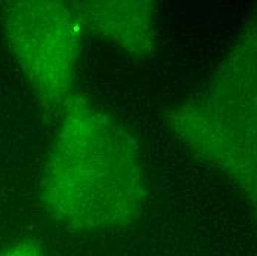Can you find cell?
Masks as SVG:
<instances>
[{"label": "cell", "mask_w": 257, "mask_h": 256, "mask_svg": "<svg viewBox=\"0 0 257 256\" xmlns=\"http://www.w3.org/2000/svg\"><path fill=\"white\" fill-rule=\"evenodd\" d=\"M42 200L52 218L71 230L130 225L147 202L136 141L111 116L74 97L64 108Z\"/></svg>", "instance_id": "cell-1"}, {"label": "cell", "mask_w": 257, "mask_h": 256, "mask_svg": "<svg viewBox=\"0 0 257 256\" xmlns=\"http://www.w3.org/2000/svg\"><path fill=\"white\" fill-rule=\"evenodd\" d=\"M169 126L206 163L254 199L256 188V34L248 28L207 91L178 107Z\"/></svg>", "instance_id": "cell-2"}, {"label": "cell", "mask_w": 257, "mask_h": 256, "mask_svg": "<svg viewBox=\"0 0 257 256\" xmlns=\"http://www.w3.org/2000/svg\"><path fill=\"white\" fill-rule=\"evenodd\" d=\"M81 26L61 2H17L8 8L6 31L27 78L51 110L74 95Z\"/></svg>", "instance_id": "cell-3"}, {"label": "cell", "mask_w": 257, "mask_h": 256, "mask_svg": "<svg viewBox=\"0 0 257 256\" xmlns=\"http://www.w3.org/2000/svg\"><path fill=\"white\" fill-rule=\"evenodd\" d=\"M71 9L81 28L136 56L154 52V8L150 2H76Z\"/></svg>", "instance_id": "cell-4"}, {"label": "cell", "mask_w": 257, "mask_h": 256, "mask_svg": "<svg viewBox=\"0 0 257 256\" xmlns=\"http://www.w3.org/2000/svg\"><path fill=\"white\" fill-rule=\"evenodd\" d=\"M0 256H42V252L36 241L26 240V241H21L17 246L5 250L3 253H0Z\"/></svg>", "instance_id": "cell-5"}]
</instances>
